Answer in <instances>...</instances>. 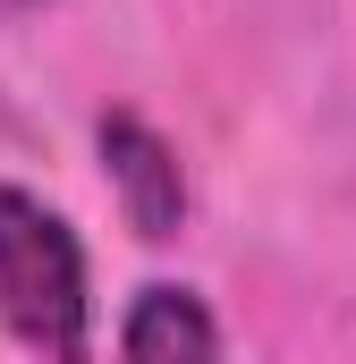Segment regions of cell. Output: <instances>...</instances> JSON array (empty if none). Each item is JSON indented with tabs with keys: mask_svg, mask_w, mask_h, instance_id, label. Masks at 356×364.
Returning a JSON list of instances; mask_svg holds the SVG:
<instances>
[{
	"mask_svg": "<svg viewBox=\"0 0 356 364\" xmlns=\"http://www.w3.org/2000/svg\"><path fill=\"white\" fill-rule=\"evenodd\" d=\"M0 331L34 364H93V288L77 229L0 178Z\"/></svg>",
	"mask_w": 356,
	"mask_h": 364,
	"instance_id": "obj_1",
	"label": "cell"
},
{
	"mask_svg": "<svg viewBox=\"0 0 356 364\" xmlns=\"http://www.w3.org/2000/svg\"><path fill=\"white\" fill-rule=\"evenodd\" d=\"M93 144H102V178L119 195V212H127V229L136 237H178L187 229V170H178V153L136 119V110H110L102 127H93Z\"/></svg>",
	"mask_w": 356,
	"mask_h": 364,
	"instance_id": "obj_2",
	"label": "cell"
},
{
	"mask_svg": "<svg viewBox=\"0 0 356 364\" xmlns=\"http://www.w3.org/2000/svg\"><path fill=\"white\" fill-rule=\"evenodd\" d=\"M119 364H221V322L195 288L153 279L119 314Z\"/></svg>",
	"mask_w": 356,
	"mask_h": 364,
	"instance_id": "obj_3",
	"label": "cell"
},
{
	"mask_svg": "<svg viewBox=\"0 0 356 364\" xmlns=\"http://www.w3.org/2000/svg\"><path fill=\"white\" fill-rule=\"evenodd\" d=\"M17 9H34V0H17Z\"/></svg>",
	"mask_w": 356,
	"mask_h": 364,
	"instance_id": "obj_4",
	"label": "cell"
}]
</instances>
